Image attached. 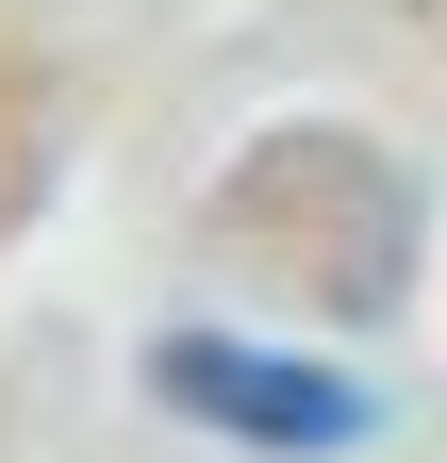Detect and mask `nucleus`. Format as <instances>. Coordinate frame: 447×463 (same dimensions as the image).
<instances>
[{"label": "nucleus", "instance_id": "nucleus-1", "mask_svg": "<svg viewBox=\"0 0 447 463\" xmlns=\"http://www.w3.org/2000/svg\"><path fill=\"white\" fill-rule=\"evenodd\" d=\"M149 381L183 397V414L249 430V447H348V430H365V381H331V364H265V347H233V331H166Z\"/></svg>", "mask_w": 447, "mask_h": 463}]
</instances>
